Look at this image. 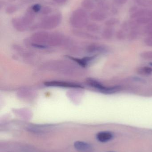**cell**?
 Listing matches in <instances>:
<instances>
[{"label": "cell", "mask_w": 152, "mask_h": 152, "mask_svg": "<svg viewBox=\"0 0 152 152\" xmlns=\"http://www.w3.org/2000/svg\"><path fill=\"white\" fill-rule=\"evenodd\" d=\"M89 18L86 10L83 8H78L71 13L70 17V24L75 28H82L88 24Z\"/></svg>", "instance_id": "obj_1"}, {"label": "cell", "mask_w": 152, "mask_h": 152, "mask_svg": "<svg viewBox=\"0 0 152 152\" xmlns=\"http://www.w3.org/2000/svg\"><path fill=\"white\" fill-rule=\"evenodd\" d=\"M62 19V16L59 12L45 16L38 24V28L45 29H51L55 28L61 23Z\"/></svg>", "instance_id": "obj_2"}, {"label": "cell", "mask_w": 152, "mask_h": 152, "mask_svg": "<svg viewBox=\"0 0 152 152\" xmlns=\"http://www.w3.org/2000/svg\"><path fill=\"white\" fill-rule=\"evenodd\" d=\"M89 17L93 21L101 22L107 18V15L105 12L97 10L92 11L89 14Z\"/></svg>", "instance_id": "obj_3"}, {"label": "cell", "mask_w": 152, "mask_h": 152, "mask_svg": "<svg viewBox=\"0 0 152 152\" xmlns=\"http://www.w3.org/2000/svg\"><path fill=\"white\" fill-rule=\"evenodd\" d=\"M36 13L33 11L30 7L26 11L25 14L21 17L22 20L28 26L31 25L35 18Z\"/></svg>", "instance_id": "obj_4"}, {"label": "cell", "mask_w": 152, "mask_h": 152, "mask_svg": "<svg viewBox=\"0 0 152 152\" xmlns=\"http://www.w3.org/2000/svg\"><path fill=\"white\" fill-rule=\"evenodd\" d=\"M11 23L14 28L20 31H24L28 27L22 20L21 18H13L12 19Z\"/></svg>", "instance_id": "obj_5"}, {"label": "cell", "mask_w": 152, "mask_h": 152, "mask_svg": "<svg viewBox=\"0 0 152 152\" xmlns=\"http://www.w3.org/2000/svg\"><path fill=\"white\" fill-rule=\"evenodd\" d=\"M74 147L78 151L81 152H89L92 150V146L89 144L81 141H77L74 143Z\"/></svg>", "instance_id": "obj_6"}, {"label": "cell", "mask_w": 152, "mask_h": 152, "mask_svg": "<svg viewBox=\"0 0 152 152\" xmlns=\"http://www.w3.org/2000/svg\"><path fill=\"white\" fill-rule=\"evenodd\" d=\"M113 135L110 132L104 131L98 133L96 135V138L101 142H106L111 140Z\"/></svg>", "instance_id": "obj_7"}, {"label": "cell", "mask_w": 152, "mask_h": 152, "mask_svg": "<svg viewBox=\"0 0 152 152\" xmlns=\"http://www.w3.org/2000/svg\"><path fill=\"white\" fill-rule=\"evenodd\" d=\"M45 84L47 86H54L64 87H80L78 85L72 84V83H66V82L52 81V82H46L45 83Z\"/></svg>", "instance_id": "obj_8"}, {"label": "cell", "mask_w": 152, "mask_h": 152, "mask_svg": "<svg viewBox=\"0 0 152 152\" xmlns=\"http://www.w3.org/2000/svg\"><path fill=\"white\" fill-rule=\"evenodd\" d=\"M148 9H138L134 13L130 14V18L131 19H137L144 16H146Z\"/></svg>", "instance_id": "obj_9"}, {"label": "cell", "mask_w": 152, "mask_h": 152, "mask_svg": "<svg viewBox=\"0 0 152 152\" xmlns=\"http://www.w3.org/2000/svg\"><path fill=\"white\" fill-rule=\"evenodd\" d=\"M114 28L113 27H107L104 29L102 34L103 37L106 39L112 38L114 34Z\"/></svg>", "instance_id": "obj_10"}, {"label": "cell", "mask_w": 152, "mask_h": 152, "mask_svg": "<svg viewBox=\"0 0 152 152\" xmlns=\"http://www.w3.org/2000/svg\"><path fill=\"white\" fill-rule=\"evenodd\" d=\"M81 4L82 8L87 11L93 10L95 8L94 1L93 0H83Z\"/></svg>", "instance_id": "obj_11"}, {"label": "cell", "mask_w": 152, "mask_h": 152, "mask_svg": "<svg viewBox=\"0 0 152 152\" xmlns=\"http://www.w3.org/2000/svg\"><path fill=\"white\" fill-rule=\"evenodd\" d=\"M97 10H100L102 11L106 12L110 10V5L106 0H103L100 2L97 3Z\"/></svg>", "instance_id": "obj_12"}, {"label": "cell", "mask_w": 152, "mask_h": 152, "mask_svg": "<svg viewBox=\"0 0 152 152\" xmlns=\"http://www.w3.org/2000/svg\"><path fill=\"white\" fill-rule=\"evenodd\" d=\"M136 21L139 25H148L151 21H152V18L148 17V16H144L139 18L135 20Z\"/></svg>", "instance_id": "obj_13"}, {"label": "cell", "mask_w": 152, "mask_h": 152, "mask_svg": "<svg viewBox=\"0 0 152 152\" xmlns=\"http://www.w3.org/2000/svg\"><path fill=\"white\" fill-rule=\"evenodd\" d=\"M137 72L138 74L142 75H149L152 73V68L150 67H142L139 68L137 69Z\"/></svg>", "instance_id": "obj_14"}, {"label": "cell", "mask_w": 152, "mask_h": 152, "mask_svg": "<svg viewBox=\"0 0 152 152\" xmlns=\"http://www.w3.org/2000/svg\"><path fill=\"white\" fill-rule=\"evenodd\" d=\"M86 27L87 30L91 32H98L101 29L100 26L95 23H88Z\"/></svg>", "instance_id": "obj_15"}, {"label": "cell", "mask_w": 152, "mask_h": 152, "mask_svg": "<svg viewBox=\"0 0 152 152\" xmlns=\"http://www.w3.org/2000/svg\"><path fill=\"white\" fill-rule=\"evenodd\" d=\"M88 83H89L90 86L95 88H97V89L100 90V91H101H101L103 90L104 88H105V87L100 82L96 81V80H88Z\"/></svg>", "instance_id": "obj_16"}, {"label": "cell", "mask_w": 152, "mask_h": 152, "mask_svg": "<svg viewBox=\"0 0 152 152\" xmlns=\"http://www.w3.org/2000/svg\"><path fill=\"white\" fill-rule=\"evenodd\" d=\"M120 23V20L117 18H111L105 21L104 24L107 27H113Z\"/></svg>", "instance_id": "obj_17"}, {"label": "cell", "mask_w": 152, "mask_h": 152, "mask_svg": "<svg viewBox=\"0 0 152 152\" xmlns=\"http://www.w3.org/2000/svg\"><path fill=\"white\" fill-rule=\"evenodd\" d=\"M120 90V87L118 86L111 87H105L103 90L101 91L104 94H111L116 93Z\"/></svg>", "instance_id": "obj_18"}, {"label": "cell", "mask_w": 152, "mask_h": 152, "mask_svg": "<svg viewBox=\"0 0 152 152\" xmlns=\"http://www.w3.org/2000/svg\"><path fill=\"white\" fill-rule=\"evenodd\" d=\"M135 1L139 6L148 7L152 5V0H135Z\"/></svg>", "instance_id": "obj_19"}, {"label": "cell", "mask_w": 152, "mask_h": 152, "mask_svg": "<svg viewBox=\"0 0 152 152\" xmlns=\"http://www.w3.org/2000/svg\"><path fill=\"white\" fill-rule=\"evenodd\" d=\"M139 31L137 29L131 30L128 34V38L129 40H134L137 38L139 36Z\"/></svg>", "instance_id": "obj_20"}, {"label": "cell", "mask_w": 152, "mask_h": 152, "mask_svg": "<svg viewBox=\"0 0 152 152\" xmlns=\"http://www.w3.org/2000/svg\"><path fill=\"white\" fill-rule=\"evenodd\" d=\"M18 6L15 5H11L8 6L5 9V12L7 14H12L18 11Z\"/></svg>", "instance_id": "obj_21"}, {"label": "cell", "mask_w": 152, "mask_h": 152, "mask_svg": "<svg viewBox=\"0 0 152 152\" xmlns=\"http://www.w3.org/2000/svg\"><path fill=\"white\" fill-rule=\"evenodd\" d=\"M52 12V9L51 7L49 6H44L42 8V10L40 13L42 15H49V14H51Z\"/></svg>", "instance_id": "obj_22"}, {"label": "cell", "mask_w": 152, "mask_h": 152, "mask_svg": "<svg viewBox=\"0 0 152 152\" xmlns=\"http://www.w3.org/2000/svg\"><path fill=\"white\" fill-rule=\"evenodd\" d=\"M43 6H42L40 4H35L32 5L31 7H30V9L32 11L35 13H37L38 12H40L41 10H42Z\"/></svg>", "instance_id": "obj_23"}, {"label": "cell", "mask_w": 152, "mask_h": 152, "mask_svg": "<svg viewBox=\"0 0 152 152\" xmlns=\"http://www.w3.org/2000/svg\"><path fill=\"white\" fill-rule=\"evenodd\" d=\"M140 56L145 59L152 60V51L144 52L140 54Z\"/></svg>", "instance_id": "obj_24"}, {"label": "cell", "mask_w": 152, "mask_h": 152, "mask_svg": "<svg viewBox=\"0 0 152 152\" xmlns=\"http://www.w3.org/2000/svg\"><path fill=\"white\" fill-rule=\"evenodd\" d=\"M117 37L119 40H123L125 39L126 37V34L125 31L121 29V30H119L116 34Z\"/></svg>", "instance_id": "obj_25"}, {"label": "cell", "mask_w": 152, "mask_h": 152, "mask_svg": "<svg viewBox=\"0 0 152 152\" xmlns=\"http://www.w3.org/2000/svg\"><path fill=\"white\" fill-rule=\"evenodd\" d=\"M144 31L149 35L152 34V21L145 26Z\"/></svg>", "instance_id": "obj_26"}, {"label": "cell", "mask_w": 152, "mask_h": 152, "mask_svg": "<svg viewBox=\"0 0 152 152\" xmlns=\"http://www.w3.org/2000/svg\"><path fill=\"white\" fill-rule=\"evenodd\" d=\"M144 42L146 45L152 47V36H148L145 39Z\"/></svg>", "instance_id": "obj_27"}, {"label": "cell", "mask_w": 152, "mask_h": 152, "mask_svg": "<svg viewBox=\"0 0 152 152\" xmlns=\"http://www.w3.org/2000/svg\"><path fill=\"white\" fill-rule=\"evenodd\" d=\"M68 0H53L55 3L61 5H64L68 2Z\"/></svg>", "instance_id": "obj_28"}, {"label": "cell", "mask_w": 152, "mask_h": 152, "mask_svg": "<svg viewBox=\"0 0 152 152\" xmlns=\"http://www.w3.org/2000/svg\"><path fill=\"white\" fill-rule=\"evenodd\" d=\"M128 0H114V2L118 5H123L126 3Z\"/></svg>", "instance_id": "obj_29"}, {"label": "cell", "mask_w": 152, "mask_h": 152, "mask_svg": "<svg viewBox=\"0 0 152 152\" xmlns=\"http://www.w3.org/2000/svg\"><path fill=\"white\" fill-rule=\"evenodd\" d=\"M138 7L137 6H132L131 8H130L129 10V12L130 13L132 14V13H134L137 10H138Z\"/></svg>", "instance_id": "obj_30"}, {"label": "cell", "mask_w": 152, "mask_h": 152, "mask_svg": "<svg viewBox=\"0 0 152 152\" xmlns=\"http://www.w3.org/2000/svg\"><path fill=\"white\" fill-rule=\"evenodd\" d=\"M112 13L113 14H117L118 12V10L117 7H113L111 9Z\"/></svg>", "instance_id": "obj_31"}, {"label": "cell", "mask_w": 152, "mask_h": 152, "mask_svg": "<svg viewBox=\"0 0 152 152\" xmlns=\"http://www.w3.org/2000/svg\"><path fill=\"white\" fill-rule=\"evenodd\" d=\"M146 16H148V17L152 18V10H149V9H148L147 14H146Z\"/></svg>", "instance_id": "obj_32"}, {"label": "cell", "mask_w": 152, "mask_h": 152, "mask_svg": "<svg viewBox=\"0 0 152 152\" xmlns=\"http://www.w3.org/2000/svg\"><path fill=\"white\" fill-rule=\"evenodd\" d=\"M93 1L97 3H98L102 1L103 0H93Z\"/></svg>", "instance_id": "obj_33"}, {"label": "cell", "mask_w": 152, "mask_h": 152, "mask_svg": "<svg viewBox=\"0 0 152 152\" xmlns=\"http://www.w3.org/2000/svg\"></svg>", "instance_id": "obj_34"}, {"label": "cell", "mask_w": 152, "mask_h": 152, "mask_svg": "<svg viewBox=\"0 0 152 152\" xmlns=\"http://www.w3.org/2000/svg\"></svg>", "instance_id": "obj_35"}]
</instances>
